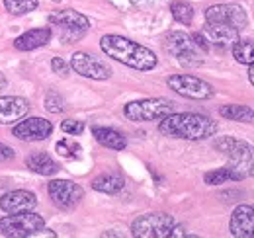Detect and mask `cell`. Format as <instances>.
Wrapping results in <instances>:
<instances>
[{
	"label": "cell",
	"instance_id": "obj_1",
	"mask_svg": "<svg viewBox=\"0 0 254 238\" xmlns=\"http://www.w3.org/2000/svg\"><path fill=\"white\" fill-rule=\"evenodd\" d=\"M100 47H102L104 55H108L110 59L118 60V62L126 64L129 68H135V70L147 72V70H153L159 62L155 51H151L149 47H145L141 43L127 39L124 35L108 33L100 39Z\"/></svg>",
	"mask_w": 254,
	"mask_h": 238
},
{
	"label": "cell",
	"instance_id": "obj_2",
	"mask_svg": "<svg viewBox=\"0 0 254 238\" xmlns=\"http://www.w3.org/2000/svg\"><path fill=\"white\" fill-rule=\"evenodd\" d=\"M217 123L207 116L182 112V114H170L160 119L159 131L164 137L170 139H182V141H205L217 133Z\"/></svg>",
	"mask_w": 254,
	"mask_h": 238
},
{
	"label": "cell",
	"instance_id": "obj_3",
	"mask_svg": "<svg viewBox=\"0 0 254 238\" xmlns=\"http://www.w3.org/2000/svg\"><path fill=\"white\" fill-rule=\"evenodd\" d=\"M215 150H219L223 156H227L229 166L237 170L243 179L254 176V147L247 141L235 139V137H221L213 143Z\"/></svg>",
	"mask_w": 254,
	"mask_h": 238
},
{
	"label": "cell",
	"instance_id": "obj_4",
	"mask_svg": "<svg viewBox=\"0 0 254 238\" xmlns=\"http://www.w3.org/2000/svg\"><path fill=\"white\" fill-rule=\"evenodd\" d=\"M174 112V104L166 98H145L137 102H129L124 106V116L135 123L160 121Z\"/></svg>",
	"mask_w": 254,
	"mask_h": 238
},
{
	"label": "cell",
	"instance_id": "obj_5",
	"mask_svg": "<svg viewBox=\"0 0 254 238\" xmlns=\"http://www.w3.org/2000/svg\"><path fill=\"white\" fill-rule=\"evenodd\" d=\"M43 229H45V219L33 211L8 213V217L0 219V235L8 238L35 237Z\"/></svg>",
	"mask_w": 254,
	"mask_h": 238
},
{
	"label": "cell",
	"instance_id": "obj_6",
	"mask_svg": "<svg viewBox=\"0 0 254 238\" xmlns=\"http://www.w3.org/2000/svg\"><path fill=\"white\" fill-rule=\"evenodd\" d=\"M164 49L178 59L182 66H201L203 57L201 49L195 45L193 37L184 33V31H168L164 35Z\"/></svg>",
	"mask_w": 254,
	"mask_h": 238
},
{
	"label": "cell",
	"instance_id": "obj_7",
	"mask_svg": "<svg viewBox=\"0 0 254 238\" xmlns=\"http://www.w3.org/2000/svg\"><path fill=\"white\" fill-rule=\"evenodd\" d=\"M174 219L166 213H147L133 221L131 235L137 238H170Z\"/></svg>",
	"mask_w": 254,
	"mask_h": 238
},
{
	"label": "cell",
	"instance_id": "obj_8",
	"mask_svg": "<svg viewBox=\"0 0 254 238\" xmlns=\"http://www.w3.org/2000/svg\"><path fill=\"white\" fill-rule=\"evenodd\" d=\"M49 24L63 31V41L78 39L90 28V20L84 14L76 12V10H55V12H51L49 14Z\"/></svg>",
	"mask_w": 254,
	"mask_h": 238
},
{
	"label": "cell",
	"instance_id": "obj_9",
	"mask_svg": "<svg viewBox=\"0 0 254 238\" xmlns=\"http://www.w3.org/2000/svg\"><path fill=\"white\" fill-rule=\"evenodd\" d=\"M168 88L190 100H209L215 96V90L209 82L191 76V74H172L166 80Z\"/></svg>",
	"mask_w": 254,
	"mask_h": 238
},
{
	"label": "cell",
	"instance_id": "obj_10",
	"mask_svg": "<svg viewBox=\"0 0 254 238\" xmlns=\"http://www.w3.org/2000/svg\"><path fill=\"white\" fill-rule=\"evenodd\" d=\"M47 193H49L51 201L64 211L74 209L84 197V189L70 179H51L47 183Z\"/></svg>",
	"mask_w": 254,
	"mask_h": 238
},
{
	"label": "cell",
	"instance_id": "obj_11",
	"mask_svg": "<svg viewBox=\"0 0 254 238\" xmlns=\"http://www.w3.org/2000/svg\"><path fill=\"white\" fill-rule=\"evenodd\" d=\"M205 22L209 24H225L235 30H245L249 26V16L239 4H215L205 10Z\"/></svg>",
	"mask_w": 254,
	"mask_h": 238
},
{
	"label": "cell",
	"instance_id": "obj_12",
	"mask_svg": "<svg viewBox=\"0 0 254 238\" xmlns=\"http://www.w3.org/2000/svg\"><path fill=\"white\" fill-rule=\"evenodd\" d=\"M70 68L84 76V78H92V80H108L112 76V68L104 62L102 59H98L96 55L78 51L72 55L70 59Z\"/></svg>",
	"mask_w": 254,
	"mask_h": 238
},
{
	"label": "cell",
	"instance_id": "obj_13",
	"mask_svg": "<svg viewBox=\"0 0 254 238\" xmlns=\"http://www.w3.org/2000/svg\"><path fill=\"white\" fill-rule=\"evenodd\" d=\"M14 137L26 143H33V141H45L47 137H51L53 133V125L51 121L43 118H24L20 119V123L14 127Z\"/></svg>",
	"mask_w": 254,
	"mask_h": 238
},
{
	"label": "cell",
	"instance_id": "obj_14",
	"mask_svg": "<svg viewBox=\"0 0 254 238\" xmlns=\"http://www.w3.org/2000/svg\"><path fill=\"white\" fill-rule=\"evenodd\" d=\"M229 233L235 238H254V207L253 205H239L235 207L231 221H229Z\"/></svg>",
	"mask_w": 254,
	"mask_h": 238
},
{
	"label": "cell",
	"instance_id": "obj_15",
	"mask_svg": "<svg viewBox=\"0 0 254 238\" xmlns=\"http://www.w3.org/2000/svg\"><path fill=\"white\" fill-rule=\"evenodd\" d=\"M35 207H37V197L33 191L28 189L8 191L0 199V209L4 213H24V211H33Z\"/></svg>",
	"mask_w": 254,
	"mask_h": 238
},
{
	"label": "cell",
	"instance_id": "obj_16",
	"mask_svg": "<svg viewBox=\"0 0 254 238\" xmlns=\"http://www.w3.org/2000/svg\"><path fill=\"white\" fill-rule=\"evenodd\" d=\"M30 114L28 100L20 96H2L0 98V125H12Z\"/></svg>",
	"mask_w": 254,
	"mask_h": 238
},
{
	"label": "cell",
	"instance_id": "obj_17",
	"mask_svg": "<svg viewBox=\"0 0 254 238\" xmlns=\"http://www.w3.org/2000/svg\"><path fill=\"white\" fill-rule=\"evenodd\" d=\"M201 33L207 39V43H213L217 47H233V43L239 41V30L225 26V24H209L207 22Z\"/></svg>",
	"mask_w": 254,
	"mask_h": 238
},
{
	"label": "cell",
	"instance_id": "obj_18",
	"mask_svg": "<svg viewBox=\"0 0 254 238\" xmlns=\"http://www.w3.org/2000/svg\"><path fill=\"white\" fill-rule=\"evenodd\" d=\"M51 28H35L26 33H22L20 37L14 39V47L18 51H33L37 47H43L45 43H49L51 39Z\"/></svg>",
	"mask_w": 254,
	"mask_h": 238
},
{
	"label": "cell",
	"instance_id": "obj_19",
	"mask_svg": "<svg viewBox=\"0 0 254 238\" xmlns=\"http://www.w3.org/2000/svg\"><path fill=\"white\" fill-rule=\"evenodd\" d=\"M92 135L94 139L106 149L112 150H124L127 147V139L116 129L112 127H100V125H94L92 127Z\"/></svg>",
	"mask_w": 254,
	"mask_h": 238
},
{
	"label": "cell",
	"instance_id": "obj_20",
	"mask_svg": "<svg viewBox=\"0 0 254 238\" xmlns=\"http://www.w3.org/2000/svg\"><path fill=\"white\" fill-rule=\"evenodd\" d=\"M26 164L32 172L39 174V176H53L59 172V164L47 152H32L26 158Z\"/></svg>",
	"mask_w": 254,
	"mask_h": 238
},
{
	"label": "cell",
	"instance_id": "obj_21",
	"mask_svg": "<svg viewBox=\"0 0 254 238\" xmlns=\"http://www.w3.org/2000/svg\"><path fill=\"white\" fill-rule=\"evenodd\" d=\"M124 185H126V179L120 172H106L92 179V189L100 191V193H108V195L122 191Z\"/></svg>",
	"mask_w": 254,
	"mask_h": 238
},
{
	"label": "cell",
	"instance_id": "obj_22",
	"mask_svg": "<svg viewBox=\"0 0 254 238\" xmlns=\"http://www.w3.org/2000/svg\"><path fill=\"white\" fill-rule=\"evenodd\" d=\"M225 119L229 121H239V123H254V112L247 106H241V104H229V106H223L219 110Z\"/></svg>",
	"mask_w": 254,
	"mask_h": 238
},
{
	"label": "cell",
	"instance_id": "obj_23",
	"mask_svg": "<svg viewBox=\"0 0 254 238\" xmlns=\"http://www.w3.org/2000/svg\"><path fill=\"white\" fill-rule=\"evenodd\" d=\"M203 179H205L207 185H221V183H227V181H241L243 176L227 164V166H223V168H217V170L207 172V174L203 176Z\"/></svg>",
	"mask_w": 254,
	"mask_h": 238
},
{
	"label": "cell",
	"instance_id": "obj_24",
	"mask_svg": "<svg viewBox=\"0 0 254 238\" xmlns=\"http://www.w3.org/2000/svg\"><path fill=\"white\" fill-rule=\"evenodd\" d=\"M233 57L241 64H253L254 62V41L253 39H239L237 43H233Z\"/></svg>",
	"mask_w": 254,
	"mask_h": 238
},
{
	"label": "cell",
	"instance_id": "obj_25",
	"mask_svg": "<svg viewBox=\"0 0 254 238\" xmlns=\"http://www.w3.org/2000/svg\"><path fill=\"white\" fill-rule=\"evenodd\" d=\"M170 12H172V18L182 26H190L193 22V8L184 0H174L170 4Z\"/></svg>",
	"mask_w": 254,
	"mask_h": 238
},
{
	"label": "cell",
	"instance_id": "obj_26",
	"mask_svg": "<svg viewBox=\"0 0 254 238\" xmlns=\"http://www.w3.org/2000/svg\"><path fill=\"white\" fill-rule=\"evenodd\" d=\"M39 6L37 0H4V8L12 14V16H24L30 14Z\"/></svg>",
	"mask_w": 254,
	"mask_h": 238
},
{
	"label": "cell",
	"instance_id": "obj_27",
	"mask_svg": "<svg viewBox=\"0 0 254 238\" xmlns=\"http://www.w3.org/2000/svg\"><path fill=\"white\" fill-rule=\"evenodd\" d=\"M55 150H57V152H59L63 158L76 160V158H80L82 147H80L76 141H70V139H61V141L55 145Z\"/></svg>",
	"mask_w": 254,
	"mask_h": 238
},
{
	"label": "cell",
	"instance_id": "obj_28",
	"mask_svg": "<svg viewBox=\"0 0 254 238\" xmlns=\"http://www.w3.org/2000/svg\"><path fill=\"white\" fill-rule=\"evenodd\" d=\"M43 106H45V110H47V112H51V114H61V112L64 110L63 96H61V94H57V92H49V94L45 96Z\"/></svg>",
	"mask_w": 254,
	"mask_h": 238
},
{
	"label": "cell",
	"instance_id": "obj_29",
	"mask_svg": "<svg viewBox=\"0 0 254 238\" xmlns=\"http://www.w3.org/2000/svg\"><path fill=\"white\" fill-rule=\"evenodd\" d=\"M61 131L66 133V135H80L84 131V123L76 121V119H64L61 123Z\"/></svg>",
	"mask_w": 254,
	"mask_h": 238
},
{
	"label": "cell",
	"instance_id": "obj_30",
	"mask_svg": "<svg viewBox=\"0 0 254 238\" xmlns=\"http://www.w3.org/2000/svg\"><path fill=\"white\" fill-rule=\"evenodd\" d=\"M51 68H53V72H55V74H59V76H66V74H68V70H70V64H66L64 59H61V57H53V59H51Z\"/></svg>",
	"mask_w": 254,
	"mask_h": 238
},
{
	"label": "cell",
	"instance_id": "obj_31",
	"mask_svg": "<svg viewBox=\"0 0 254 238\" xmlns=\"http://www.w3.org/2000/svg\"><path fill=\"white\" fill-rule=\"evenodd\" d=\"M14 156H16V152H14L12 147L0 143V162H8V160H12Z\"/></svg>",
	"mask_w": 254,
	"mask_h": 238
},
{
	"label": "cell",
	"instance_id": "obj_32",
	"mask_svg": "<svg viewBox=\"0 0 254 238\" xmlns=\"http://www.w3.org/2000/svg\"><path fill=\"white\" fill-rule=\"evenodd\" d=\"M131 4H135V6H147V4H151L153 0H129Z\"/></svg>",
	"mask_w": 254,
	"mask_h": 238
},
{
	"label": "cell",
	"instance_id": "obj_33",
	"mask_svg": "<svg viewBox=\"0 0 254 238\" xmlns=\"http://www.w3.org/2000/svg\"><path fill=\"white\" fill-rule=\"evenodd\" d=\"M249 80H251V84L254 86V62L249 64Z\"/></svg>",
	"mask_w": 254,
	"mask_h": 238
},
{
	"label": "cell",
	"instance_id": "obj_34",
	"mask_svg": "<svg viewBox=\"0 0 254 238\" xmlns=\"http://www.w3.org/2000/svg\"><path fill=\"white\" fill-rule=\"evenodd\" d=\"M55 2H59V0H55Z\"/></svg>",
	"mask_w": 254,
	"mask_h": 238
}]
</instances>
